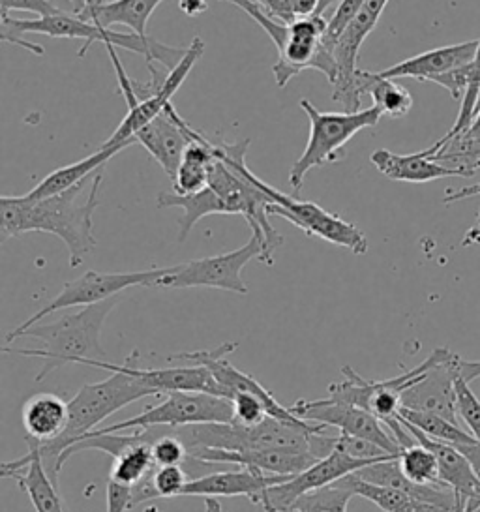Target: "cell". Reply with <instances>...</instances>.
Segmentation results:
<instances>
[{
    "label": "cell",
    "mask_w": 480,
    "mask_h": 512,
    "mask_svg": "<svg viewBox=\"0 0 480 512\" xmlns=\"http://www.w3.org/2000/svg\"><path fill=\"white\" fill-rule=\"evenodd\" d=\"M104 167L90 182H79L59 196L29 201L25 196H2L0 199V235L2 242L25 233H51L68 248L70 267H79L96 248L94 211L98 207Z\"/></svg>",
    "instance_id": "cell-1"
},
{
    "label": "cell",
    "mask_w": 480,
    "mask_h": 512,
    "mask_svg": "<svg viewBox=\"0 0 480 512\" xmlns=\"http://www.w3.org/2000/svg\"><path fill=\"white\" fill-rule=\"evenodd\" d=\"M45 34L51 38H74V40H85L83 47L79 49V57H85L89 51L90 44L102 42L104 46L122 47L132 53H139L145 57L147 66H149L152 83L162 81L158 72L154 70V62H162L169 70H173L182 57L186 55V49L180 47L165 46L152 38H143L135 32L124 34V32H115L111 29H104L96 23L83 21L81 17L70 16L62 12L59 16L38 17V19H15V17H2V40L25 47L36 55H44V47L36 44H27L23 42V34Z\"/></svg>",
    "instance_id": "cell-2"
},
{
    "label": "cell",
    "mask_w": 480,
    "mask_h": 512,
    "mask_svg": "<svg viewBox=\"0 0 480 512\" xmlns=\"http://www.w3.org/2000/svg\"><path fill=\"white\" fill-rule=\"evenodd\" d=\"M119 304V297L107 299L98 304L85 306L77 314L60 317L59 321L49 325H32L27 331L21 332L19 338L27 336L42 342V349H4L6 353H17L25 357L42 359L44 364L36 374V381H44L64 364H87L94 361H105V351L100 344V332L105 319Z\"/></svg>",
    "instance_id": "cell-3"
},
{
    "label": "cell",
    "mask_w": 480,
    "mask_h": 512,
    "mask_svg": "<svg viewBox=\"0 0 480 512\" xmlns=\"http://www.w3.org/2000/svg\"><path fill=\"white\" fill-rule=\"evenodd\" d=\"M150 394L154 392L147 385L122 372H111L109 379L83 385L68 402L70 417L66 430L49 443H36L40 447V456L49 479L59 486V458L62 452L98 430L107 417L122 407L130 406Z\"/></svg>",
    "instance_id": "cell-4"
},
{
    "label": "cell",
    "mask_w": 480,
    "mask_h": 512,
    "mask_svg": "<svg viewBox=\"0 0 480 512\" xmlns=\"http://www.w3.org/2000/svg\"><path fill=\"white\" fill-rule=\"evenodd\" d=\"M325 430H304L267 417L255 426L239 422H207L180 426L173 432L184 441L188 452L195 449H222V451H310V437Z\"/></svg>",
    "instance_id": "cell-5"
},
{
    "label": "cell",
    "mask_w": 480,
    "mask_h": 512,
    "mask_svg": "<svg viewBox=\"0 0 480 512\" xmlns=\"http://www.w3.org/2000/svg\"><path fill=\"white\" fill-rule=\"evenodd\" d=\"M105 49L109 51V57L115 66V74L119 79V92L128 104V115L124 117V121L120 122L113 136L104 143L109 147L124 141H135L134 136L141 128H145L160 113H164L165 107L171 104V98L175 96V92L179 91L180 85L186 81L192 68L203 57L205 44L199 36H195L192 44L186 47V55L182 57V61L158 85L135 83L134 79L128 77L122 62L119 61L117 47L105 46Z\"/></svg>",
    "instance_id": "cell-6"
},
{
    "label": "cell",
    "mask_w": 480,
    "mask_h": 512,
    "mask_svg": "<svg viewBox=\"0 0 480 512\" xmlns=\"http://www.w3.org/2000/svg\"><path fill=\"white\" fill-rule=\"evenodd\" d=\"M300 107L310 119V137L304 152L289 171V182L293 190L299 192L304 177L327 162H334L336 154L366 128H374L381 121L383 113L379 107H368L360 111L325 113L319 111L310 100H300Z\"/></svg>",
    "instance_id": "cell-7"
},
{
    "label": "cell",
    "mask_w": 480,
    "mask_h": 512,
    "mask_svg": "<svg viewBox=\"0 0 480 512\" xmlns=\"http://www.w3.org/2000/svg\"><path fill=\"white\" fill-rule=\"evenodd\" d=\"M329 19L323 14L300 17L293 23H287L284 42L278 49V61L272 66V74L280 89L300 72L314 68L329 79L330 85L336 83L338 66L334 59V47L327 40Z\"/></svg>",
    "instance_id": "cell-8"
},
{
    "label": "cell",
    "mask_w": 480,
    "mask_h": 512,
    "mask_svg": "<svg viewBox=\"0 0 480 512\" xmlns=\"http://www.w3.org/2000/svg\"><path fill=\"white\" fill-rule=\"evenodd\" d=\"M250 179L272 201L269 205L270 216H282L293 226L302 229L308 237H317L340 248H347L355 256H364L368 252V239L364 231H360L355 224L345 222L340 216L325 211L317 203L287 196L284 192L272 188L267 182L261 181L259 177H255L252 171Z\"/></svg>",
    "instance_id": "cell-9"
},
{
    "label": "cell",
    "mask_w": 480,
    "mask_h": 512,
    "mask_svg": "<svg viewBox=\"0 0 480 512\" xmlns=\"http://www.w3.org/2000/svg\"><path fill=\"white\" fill-rule=\"evenodd\" d=\"M165 271H167V267H160V269L156 267L150 271L139 272H85L83 276L64 284L59 295L49 304H45L42 310H38L34 316L23 321L14 331L8 332L6 344H12L21 336V332L27 331L32 325H38L40 321H44L45 317L64 310V308L98 304V302L119 297L120 291L130 289V287H154V284L164 276Z\"/></svg>",
    "instance_id": "cell-10"
},
{
    "label": "cell",
    "mask_w": 480,
    "mask_h": 512,
    "mask_svg": "<svg viewBox=\"0 0 480 512\" xmlns=\"http://www.w3.org/2000/svg\"><path fill=\"white\" fill-rule=\"evenodd\" d=\"M233 419H235V411H233V402L229 398L214 396L207 392H169L162 404L149 407L141 415L132 417L128 421L98 428L89 436L124 432V430H147L152 426L180 428L190 424L231 422Z\"/></svg>",
    "instance_id": "cell-11"
},
{
    "label": "cell",
    "mask_w": 480,
    "mask_h": 512,
    "mask_svg": "<svg viewBox=\"0 0 480 512\" xmlns=\"http://www.w3.org/2000/svg\"><path fill=\"white\" fill-rule=\"evenodd\" d=\"M441 353H443V347H437L428 355L426 361L420 362L419 366H415L413 370H407L402 376L385 379V381H368L360 377L351 366H344L342 368L344 381L330 383L329 396L345 404L362 407L383 422L396 419L402 409V394L413 383H417L428 368L434 366L437 359L441 357Z\"/></svg>",
    "instance_id": "cell-12"
},
{
    "label": "cell",
    "mask_w": 480,
    "mask_h": 512,
    "mask_svg": "<svg viewBox=\"0 0 480 512\" xmlns=\"http://www.w3.org/2000/svg\"><path fill=\"white\" fill-rule=\"evenodd\" d=\"M261 252V241L252 235V239L244 246H240L239 250L167 267L164 276L154 284V287H216L239 295H248V286L242 280V271L252 259H259Z\"/></svg>",
    "instance_id": "cell-13"
},
{
    "label": "cell",
    "mask_w": 480,
    "mask_h": 512,
    "mask_svg": "<svg viewBox=\"0 0 480 512\" xmlns=\"http://www.w3.org/2000/svg\"><path fill=\"white\" fill-rule=\"evenodd\" d=\"M239 347L237 342H227L216 349H199V351H184V353H173L167 357V361H190L194 364H201L205 368H209L212 376L216 377V381L224 387L229 400L237 394V392H248L257 396L269 411V417L278 419V421L299 426L304 430H319L323 428V424H314V422L304 421L297 417L291 409L282 406L272 392L267 391L255 377L242 372L239 368H235L231 362L227 361V355L233 353Z\"/></svg>",
    "instance_id": "cell-14"
},
{
    "label": "cell",
    "mask_w": 480,
    "mask_h": 512,
    "mask_svg": "<svg viewBox=\"0 0 480 512\" xmlns=\"http://www.w3.org/2000/svg\"><path fill=\"white\" fill-rule=\"evenodd\" d=\"M377 462H383V460L355 458L349 452L340 449L338 445H334V451L330 452L329 456L317 460L314 466L304 469L302 473L295 475L287 482L270 486L269 490L263 494L259 507L265 512H291L295 509V503L304 494H310L314 490L342 481L347 475H353L362 467L372 466Z\"/></svg>",
    "instance_id": "cell-15"
},
{
    "label": "cell",
    "mask_w": 480,
    "mask_h": 512,
    "mask_svg": "<svg viewBox=\"0 0 480 512\" xmlns=\"http://www.w3.org/2000/svg\"><path fill=\"white\" fill-rule=\"evenodd\" d=\"M289 409L304 421L323 424L327 428H336L338 434L372 441L377 447H381L383 451L390 454L400 456L402 452L400 443L390 434L387 424L362 407L351 406L329 396L323 400H299Z\"/></svg>",
    "instance_id": "cell-16"
},
{
    "label": "cell",
    "mask_w": 480,
    "mask_h": 512,
    "mask_svg": "<svg viewBox=\"0 0 480 512\" xmlns=\"http://www.w3.org/2000/svg\"><path fill=\"white\" fill-rule=\"evenodd\" d=\"M389 0H366L360 8L359 14L347 25V29L338 38L334 49V59L338 66V77L332 85V100L342 104L345 111H360V92L357 87V59H359L360 46L372 34L377 21L383 16Z\"/></svg>",
    "instance_id": "cell-17"
},
{
    "label": "cell",
    "mask_w": 480,
    "mask_h": 512,
    "mask_svg": "<svg viewBox=\"0 0 480 512\" xmlns=\"http://www.w3.org/2000/svg\"><path fill=\"white\" fill-rule=\"evenodd\" d=\"M139 351L134 349L130 357L122 364H113L107 361H94L90 366L109 370V372H122L128 376L139 379L147 385L154 394L160 392H207L214 396L229 398L224 387L212 376L209 368L194 364V366H175V368H141L139 364Z\"/></svg>",
    "instance_id": "cell-18"
},
{
    "label": "cell",
    "mask_w": 480,
    "mask_h": 512,
    "mask_svg": "<svg viewBox=\"0 0 480 512\" xmlns=\"http://www.w3.org/2000/svg\"><path fill=\"white\" fill-rule=\"evenodd\" d=\"M460 362L462 357L450 351L449 347H443V353L434 366L402 394V407L435 413L458 424L454 383L460 374Z\"/></svg>",
    "instance_id": "cell-19"
},
{
    "label": "cell",
    "mask_w": 480,
    "mask_h": 512,
    "mask_svg": "<svg viewBox=\"0 0 480 512\" xmlns=\"http://www.w3.org/2000/svg\"><path fill=\"white\" fill-rule=\"evenodd\" d=\"M135 143L145 147L150 156L162 166L171 182L175 181L177 171L186 147L190 145V124L180 119L175 107H165L154 121L141 128L134 136Z\"/></svg>",
    "instance_id": "cell-20"
},
{
    "label": "cell",
    "mask_w": 480,
    "mask_h": 512,
    "mask_svg": "<svg viewBox=\"0 0 480 512\" xmlns=\"http://www.w3.org/2000/svg\"><path fill=\"white\" fill-rule=\"evenodd\" d=\"M295 475H265L248 467L233 471H216L203 477H195L186 482L180 496L199 497H248L254 505H259L263 494L270 486L282 484Z\"/></svg>",
    "instance_id": "cell-21"
},
{
    "label": "cell",
    "mask_w": 480,
    "mask_h": 512,
    "mask_svg": "<svg viewBox=\"0 0 480 512\" xmlns=\"http://www.w3.org/2000/svg\"><path fill=\"white\" fill-rule=\"evenodd\" d=\"M190 456L209 464H233L248 467L265 475H299L314 466L319 458L312 452L287 451H222V449H195Z\"/></svg>",
    "instance_id": "cell-22"
},
{
    "label": "cell",
    "mask_w": 480,
    "mask_h": 512,
    "mask_svg": "<svg viewBox=\"0 0 480 512\" xmlns=\"http://www.w3.org/2000/svg\"><path fill=\"white\" fill-rule=\"evenodd\" d=\"M29 443V441H27ZM0 475L14 479L29 496L30 505L36 512H66L59 496V486L49 479L45 471L40 447L29 443V452L12 462H4Z\"/></svg>",
    "instance_id": "cell-23"
},
{
    "label": "cell",
    "mask_w": 480,
    "mask_h": 512,
    "mask_svg": "<svg viewBox=\"0 0 480 512\" xmlns=\"http://www.w3.org/2000/svg\"><path fill=\"white\" fill-rule=\"evenodd\" d=\"M400 421L411 432V436L419 441L420 445H424L426 449L434 452L437 464H439L441 482L456 496H462L471 501H480V479L471 466V462L465 458L464 452L452 443L437 441V439L422 434L419 428H415L413 424H409L402 417H400Z\"/></svg>",
    "instance_id": "cell-24"
},
{
    "label": "cell",
    "mask_w": 480,
    "mask_h": 512,
    "mask_svg": "<svg viewBox=\"0 0 480 512\" xmlns=\"http://www.w3.org/2000/svg\"><path fill=\"white\" fill-rule=\"evenodd\" d=\"M477 47H479V40L456 44V46L437 47L432 51L420 53L417 57H411L407 61L398 62L387 70H381L379 76L387 77V79L411 77V79H419V81H432L434 77L464 68L467 64L475 61Z\"/></svg>",
    "instance_id": "cell-25"
},
{
    "label": "cell",
    "mask_w": 480,
    "mask_h": 512,
    "mask_svg": "<svg viewBox=\"0 0 480 512\" xmlns=\"http://www.w3.org/2000/svg\"><path fill=\"white\" fill-rule=\"evenodd\" d=\"M362 481L374 482L381 486H392L398 490H404L409 496L430 503L439 507L443 512L454 511L456 505V496L449 488H441V486H430V484H417V482L409 481L400 467L398 458H390L377 462L372 466L362 467L355 473Z\"/></svg>",
    "instance_id": "cell-26"
},
{
    "label": "cell",
    "mask_w": 480,
    "mask_h": 512,
    "mask_svg": "<svg viewBox=\"0 0 480 512\" xmlns=\"http://www.w3.org/2000/svg\"><path fill=\"white\" fill-rule=\"evenodd\" d=\"M370 162L390 181L422 184V182L437 181L443 177H462L460 171L435 162L432 158L424 156L422 151L404 156V154H394L387 149H379L372 152Z\"/></svg>",
    "instance_id": "cell-27"
},
{
    "label": "cell",
    "mask_w": 480,
    "mask_h": 512,
    "mask_svg": "<svg viewBox=\"0 0 480 512\" xmlns=\"http://www.w3.org/2000/svg\"><path fill=\"white\" fill-rule=\"evenodd\" d=\"M132 143H135V141H124V143L109 145V147L102 145L98 151L90 154L87 158H83L75 164H70V166L55 169L36 188H32L29 194H25V199L40 201V199H47V197L59 196L62 192L77 186L79 182L87 181L92 173L102 169L117 152L130 147Z\"/></svg>",
    "instance_id": "cell-28"
},
{
    "label": "cell",
    "mask_w": 480,
    "mask_h": 512,
    "mask_svg": "<svg viewBox=\"0 0 480 512\" xmlns=\"http://www.w3.org/2000/svg\"><path fill=\"white\" fill-rule=\"evenodd\" d=\"M23 426L27 441L49 443L66 430L68 424V404L57 394H36L23 406Z\"/></svg>",
    "instance_id": "cell-29"
},
{
    "label": "cell",
    "mask_w": 480,
    "mask_h": 512,
    "mask_svg": "<svg viewBox=\"0 0 480 512\" xmlns=\"http://www.w3.org/2000/svg\"><path fill=\"white\" fill-rule=\"evenodd\" d=\"M162 2L164 0H111L77 17L96 23L104 29H111L113 25H124L135 34L147 38L150 16Z\"/></svg>",
    "instance_id": "cell-30"
},
{
    "label": "cell",
    "mask_w": 480,
    "mask_h": 512,
    "mask_svg": "<svg viewBox=\"0 0 480 512\" xmlns=\"http://www.w3.org/2000/svg\"><path fill=\"white\" fill-rule=\"evenodd\" d=\"M158 207L160 209H169V207H179L184 211V216L179 222V242L188 239L190 231L194 229L195 224L210 216V214H231V209L227 207L218 192H214L210 186L194 192V194H177V192H162L158 196Z\"/></svg>",
    "instance_id": "cell-31"
},
{
    "label": "cell",
    "mask_w": 480,
    "mask_h": 512,
    "mask_svg": "<svg viewBox=\"0 0 480 512\" xmlns=\"http://www.w3.org/2000/svg\"><path fill=\"white\" fill-rule=\"evenodd\" d=\"M190 145L186 147L182 162H180L177 177L173 181L177 194H194L209 186L210 167L216 160L214 143L207 137L195 132L190 126Z\"/></svg>",
    "instance_id": "cell-32"
},
{
    "label": "cell",
    "mask_w": 480,
    "mask_h": 512,
    "mask_svg": "<svg viewBox=\"0 0 480 512\" xmlns=\"http://www.w3.org/2000/svg\"><path fill=\"white\" fill-rule=\"evenodd\" d=\"M357 87L360 96H372L374 106L379 107L383 115H389L392 119L405 117L413 109V96L409 91L394 83V79L379 76V72L359 70Z\"/></svg>",
    "instance_id": "cell-33"
},
{
    "label": "cell",
    "mask_w": 480,
    "mask_h": 512,
    "mask_svg": "<svg viewBox=\"0 0 480 512\" xmlns=\"http://www.w3.org/2000/svg\"><path fill=\"white\" fill-rule=\"evenodd\" d=\"M342 482L345 486L351 488V492L355 496L368 499L370 503H374L375 507H379L383 512H443L435 505L424 503V501L409 496L404 490L362 481L355 473L344 477Z\"/></svg>",
    "instance_id": "cell-34"
},
{
    "label": "cell",
    "mask_w": 480,
    "mask_h": 512,
    "mask_svg": "<svg viewBox=\"0 0 480 512\" xmlns=\"http://www.w3.org/2000/svg\"><path fill=\"white\" fill-rule=\"evenodd\" d=\"M156 467L158 464L154 462V456H152V443L141 441V443H135L132 447H128L126 451L120 452L119 456L113 460L109 479L120 482V484L135 486Z\"/></svg>",
    "instance_id": "cell-35"
},
{
    "label": "cell",
    "mask_w": 480,
    "mask_h": 512,
    "mask_svg": "<svg viewBox=\"0 0 480 512\" xmlns=\"http://www.w3.org/2000/svg\"><path fill=\"white\" fill-rule=\"evenodd\" d=\"M400 417L419 428L422 434H426L437 441H445L452 445H465V443H475L477 439L471 436L469 432L462 430L456 422L449 421L445 417H439L435 413H426V411H413V409H400Z\"/></svg>",
    "instance_id": "cell-36"
},
{
    "label": "cell",
    "mask_w": 480,
    "mask_h": 512,
    "mask_svg": "<svg viewBox=\"0 0 480 512\" xmlns=\"http://www.w3.org/2000/svg\"><path fill=\"white\" fill-rule=\"evenodd\" d=\"M398 462L409 481L447 488L439 479V464H437L434 452L426 449L424 445H420L419 441L411 447L402 449Z\"/></svg>",
    "instance_id": "cell-37"
},
{
    "label": "cell",
    "mask_w": 480,
    "mask_h": 512,
    "mask_svg": "<svg viewBox=\"0 0 480 512\" xmlns=\"http://www.w3.org/2000/svg\"><path fill=\"white\" fill-rule=\"evenodd\" d=\"M355 496L349 486L338 481L325 488L304 494L295 503L293 512H347L351 497Z\"/></svg>",
    "instance_id": "cell-38"
},
{
    "label": "cell",
    "mask_w": 480,
    "mask_h": 512,
    "mask_svg": "<svg viewBox=\"0 0 480 512\" xmlns=\"http://www.w3.org/2000/svg\"><path fill=\"white\" fill-rule=\"evenodd\" d=\"M454 389H456V411L462 417L465 426L469 428V434L480 441V400L475 396V392L471 391L469 381H465L462 372L456 377Z\"/></svg>",
    "instance_id": "cell-39"
},
{
    "label": "cell",
    "mask_w": 480,
    "mask_h": 512,
    "mask_svg": "<svg viewBox=\"0 0 480 512\" xmlns=\"http://www.w3.org/2000/svg\"><path fill=\"white\" fill-rule=\"evenodd\" d=\"M173 430L152 443V456L158 466H184L190 456L188 447Z\"/></svg>",
    "instance_id": "cell-40"
},
{
    "label": "cell",
    "mask_w": 480,
    "mask_h": 512,
    "mask_svg": "<svg viewBox=\"0 0 480 512\" xmlns=\"http://www.w3.org/2000/svg\"><path fill=\"white\" fill-rule=\"evenodd\" d=\"M233 411H235V419L233 421L244 424V426H255L259 422L265 421L269 417L267 406L248 392H237L233 398Z\"/></svg>",
    "instance_id": "cell-41"
},
{
    "label": "cell",
    "mask_w": 480,
    "mask_h": 512,
    "mask_svg": "<svg viewBox=\"0 0 480 512\" xmlns=\"http://www.w3.org/2000/svg\"><path fill=\"white\" fill-rule=\"evenodd\" d=\"M154 488L160 497H179L186 486L188 473L182 466H158L154 471Z\"/></svg>",
    "instance_id": "cell-42"
},
{
    "label": "cell",
    "mask_w": 480,
    "mask_h": 512,
    "mask_svg": "<svg viewBox=\"0 0 480 512\" xmlns=\"http://www.w3.org/2000/svg\"><path fill=\"white\" fill-rule=\"evenodd\" d=\"M14 10L34 12L38 17L59 16L62 10L51 0H0V17L10 16Z\"/></svg>",
    "instance_id": "cell-43"
},
{
    "label": "cell",
    "mask_w": 480,
    "mask_h": 512,
    "mask_svg": "<svg viewBox=\"0 0 480 512\" xmlns=\"http://www.w3.org/2000/svg\"><path fill=\"white\" fill-rule=\"evenodd\" d=\"M105 497L107 512H126L134 509V486L107 479Z\"/></svg>",
    "instance_id": "cell-44"
},
{
    "label": "cell",
    "mask_w": 480,
    "mask_h": 512,
    "mask_svg": "<svg viewBox=\"0 0 480 512\" xmlns=\"http://www.w3.org/2000/svg\"><path fill=\"white\" fill-rule=\"evenodd\" d=\"M432 83H437L439 87L449 91L454 100H462L465 92L469 89V85H471V68L467 64L464 68H458V70H452V72H447L443 76L434 77Z\"/></svg>",
    "instance_id": "cell-45"
},
{
    "label": "cell",
    "mask_w": 480,
    "mask_h": 512,
    "mask_svg": "<svg viewBox=\"0 0 480 512\" xmlns=\"http://www.w3.org/2000/svg\"><path fill=\"white\" fill-rule=\"evenodd\" d=\"M270 17L282 21V23H293L295 17V4L297 0H254Z\"/></svg>",
    "instance_id": "cell-46"
},
{
    "label": "cell",
    "mask_w": 480,
    "mask_h": 512,
    "mask_svg": "<svg viewBox=\"0 0 480 512\" xmlns=\"http://www.w3.org/2000/svg\"><path fill=\"white\" fill-rule=\"evenodd\" d=\"M179 6L186 16H199L207 10V0H179Z\"/></svg>",
    "instance_id": "cell-47"
},
{
    "label": "cell",
    "mask_w": 480,
    "mask_h": 512,
    "mask_svg": "<svg viewBox=\"0 0 480 512\" xmlns=\"http://www.w3.org/2000/svg\"><path fill=\"white\" fill-rule=\"evenodd\" d=\"M460 372H462L465 381L479 379L480 361H465V359H462V362H460Z\"/></svg>",
    "instance_id": "cell-48"
},
{
    "label": "cell",
    "mask_w": 480,
    "mask_h": 512,
    "mask_svg": "<svg viewBox=\"0 0 480 512\" xmlns=\"http://www.w3.org/2000/svg\"><path fill=\"white\" fill-rule=\"evenodd\" d=\"M456 496V494H454ZM480 509V501H471L462 496H456V505L452 512H477Z\"/></svg>",
    "instance_id": "cell-49"
},
{
    "label": "cell",
    "mask_w": 480,
    "mask_h": 512,
    "mask_svg": "<svg viewBox=\"0 0 480 512\" xmlns=\"http://www.w3.org/2000/svg\"><path fill=\"white\" fill-rule=\"evenodd\" d=\"M70 2L74 4V16H79V14H85V12H89L92 8H96V6L104 4L107 0H70Z\"/></svg>",
    "instance_id": "cell-50"
},
{
    "label": "cell",
    "mask_w": 480,
    "mask_h": 512,
    "mask_svg": "<svg viewBox=\"0 0 480 512\" xmlns=\"http://www.w3.org/2000/svg\"><path fill=\"white\" fill-rule=\"evenodd\" d=\"M460 451L464 452L465 458L471 460V458H480V441L475 443H465V445H456Z\"/></svg>",
    "instance_id": "cell-51"
},
{
    "label": "cell",
    "mask_w": 480,
    "mask_h": 512,
    "mask_svg": "<svg viewBox=\"0 0 480 512\" xmlns=\"http://www.w3.org/2000/svg\"><path fill=\"white\" fill-rule=\"evenodd\" d=\"M205 512H224L216 497H205Z\"/></svg>",
    "instance_id": "cell-52"
},
{
    "label": "cell",
    "mask_w": 480,
    "mask_h": 512,
    "mask_svg": "<svg viewBox=\"0 0 480 512\" xmlns=\"http://www.w3.org/2000/svg\"><path fill=\"white\" fill-rule=\"evenodd\" d=\"M471 72L475 76L480 77V40L479 47H477V55H475V61L471 62Z\"/></svg>",
    "instance_id": "cell-53"
},
{
    "label": "cell",
    "mask_w": 480,
    "mask_h": 512,
    "mask_svg": "<svg viewBox=\"0 0 480 512\" xmlns=\"http://www.w3.org/2000/svg\"><path fill=\"white\" fill-rule=\"evenodd\" d=\"M477 512H480V509H479V511H477Z\"/></svg>",
    "instance_id": "cell-54"
}]
</instances>
